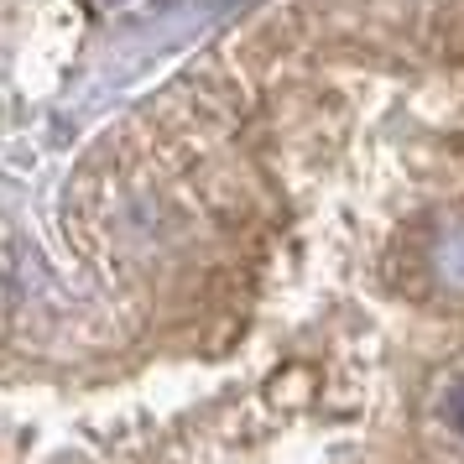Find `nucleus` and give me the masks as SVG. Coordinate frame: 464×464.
<instances>
[{
    "label": "nucleus",
    "mask_w": 464,
    "mask_h": 464,
    "mask_svg": "<svg viewBox=\"0 0 464 464\" xmlns=\"http://www.w3.org/2000/svg\"><path fill=\"white\" fill-rule=\"evenodd\" d=\"M439 261H443V272L454 276V282H464V225H459V230H449V235H443Z\"/></svg>",
    "instance_id": "nucleus-1"
},
{
    "label": "nucleus",
    "mask_w": 464,
    "mask_h": 464,
    "mask_svg": "<svg viewBox=\"0 0 464 464\" xmlns=\"http://www.w3.org/2000/svg\"><path fill=\"white\" fill-rule=\"evenodd\" d=\"M449 412H454V422H459V433H464V381L449 392Z\"/></svg>",
    "instance_id": "nucleus-2"
},
{
    "label": "nucleus",
    "mask_w": 464,
    "mask_h": 464,
    "mask_svg": "<svg viewBox=\"0 0 464 464\" xmlns=\"http://www.w3.org/2000/svg\"><path fill=\"white\" fill-rule=\"evenodd\" d=\"M110 5H115V0H110Z\"/></svg>",
    "instance_id": "nucleus-3"
}]
</instances>
